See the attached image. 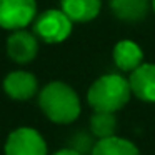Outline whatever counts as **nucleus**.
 Segmentation results:
<instances>
[{
	"label": "nucleus",
	"instance_id": "obj_9",
	"mask_svg": "<svg viewBox=\"0 0 155 155\" xmlns=\"http://www.w3.org/2000/svg\"><path fill=\"white\" fill-rule=\"evenodd\" d=\"M143 52L135 42L132 40H120L114 48V62L120 70L134 72L137 67L142 65Z\"/></svg>",
	"mask_w": 155,
	"mask_h": 155
},
{
	"label": "nucleus",
	"instance_id": "obj_4",
	"mask_svg": "<svg viewBox=\"0 0 155 155\" xmlns=\"http://www.w3.org/2000/svg\"><path fill=\"white\" fill-rule=\"evenodd\" d=\"M37 15V0H0V28L4 30L27 28Z\"/></svg>",
	"mask_w": 155,
	"mask_h": 155
},
{
	"label": "nucleus",
	"instance_id": "obj_11",
	"mask_svg": "<svg viewBox=\"0 0 155 155\" xmlns=\"http://www.w3.org/2000/svg\"><path fill=\"white\" fill-rule=\"evenodd\" d=\"M110 8L120 20L138 22L148 14L150 0H110Z\"/></svg>",
	"mask_w": 155,
	"mask_h": 155
},
{
	"label": "nucleus",
	"instance_id": "obj_7",
	"mask_svg": "<svg viewBox=\"0 0 155 155\" xmlns=\"http://www.w3.org/2000/svg\"><path fill=\"white\" fill-rule=\"evenodd\" d=\"M2 88L12 100L27 102L38 94V80L28 70H12L4 77Z\"/></svg>",
	"mask_w": 155,
	"mask_h": 155
},
{
	"label": "nucleus",
	"instance_id": "obj_16",
	"mask_svg": "<svg viewBox=\"0 0 155 155\" xmlns=\"http://www.w3.org/2000/svg\"><path fill=\"white\" fill-rule=\"evenodd\" d=\"M152 8H153V12H155V0H152Z\"/></svg>",
	"mask_w": 155,
	"mask_h": 155
},
{
	"label": "nucleus",
	"instance_id": "obj_12",
	"mask_svg": "<svg viewBox=\"0 0 155 155\" xmlns=\"http://www.w3.org/2000/svg\"><path fill=\"white\" fill-rule=\"evenodd\" d=\"M90 155H140V152L130 140L114 135L97 140Z\"/></svg>",
	"mask_w": 155,
	"mask_h": 155
},
{
	"label": "nucleus",
	"instance_id": "obj_1",
	"mask_svg": "<svg viewBox=\"0 0 155 155\" xmlns=\"http://www.w3.org/2000/svg\"><path fill=\"white\" fill-rule=\"evenodd\" d=\"M38 107L48 120L58 125L75 122L82 110L77 92L62 80L48 82L38 92Z\"/></svg>",
	"mask_w": 155,
	"mask_h": 155
},
{
	"label": "nucleus",
	"instance_id": "obj_3",
	"mask_svg": "<svg viewBox=\"0 0 155 155\" xmlns=\"http://www.w3.org/2000/svg\"><path fill=\"white\" fill-rule=\"evenodd\" d=\"M72 18L62 8H48L34 20V34L45 44H60L72 34Z\"/></svg>",
	"mask_w": 155,
	"mask_h": 155
},
{
	"label": "nucleus",
	"instance_id": "obj_5",
	"mask_svg": "<svg viewBox=\"0 0 155 155\" xmlns=\"http://www.w3.org/2000/svg\"><path fill=\"white\" fill-rule=\"evenodd\" d=\"M4 155H48V148L38 130L32 127H18L5 138Z\"/></svg>",
	"mask_w": 155,
	"mask_h": 155
},
{
	"label": "nucleus",
	"instance_id": "obj_8",
	"mask_svg": "<svg viewBox=\"0 0 155 155\" xmlns=\"http://www.w3.org/2000/svg\"><path fill=\"white\" fill-rule=\"evenodd\" d=\"M132 95L143 102H155V64H142L130 72Z\"/></svg>",
	"mask_w": 155,
	"mask_h": 155
},
{
	"label": "nucleus",
	"instance_id": "obj_2",
	"mask_svg": "<svg viewBox=\"0 0 155 155\" xmlns=\"http://www.w3.org/2000/svg\"><path fill=\"white\" fill-rule=\"evenodd\" d=\"M132 97V88L127 78L118 74L98 77L87 92L88 105L94 112H117L127 105Z\"/></svg>",
	"mask_w": 155,
	"mask_h": 155
},
{
	"label": "nucleus",
	"instance_id": "obj_15",
	"mask_svg": "<svg viewBox=\"0 0 155 155\" xmlns=\"http://www.w3.org/2000/svg\"><path fill=\"white\" fill-rule=\"evenodd\" d=\"M52 155H84V153L78 152L77 148H74V147H67V148H60V150H57Z\"/></svg>",
	"mask_w": 155,
	"mask_h": 155
},
{
	"label": "nucleus",
	"instance_id": "obj_14",
	"mask_svg": "<svg viewBox=\"0 0 155 155\" xmlns=\"http://www.w3.org/2000/svg\"><path fill=\"white\" fill-rule=\"evenodd\" d=\"M95 143H92L90 137H87L85 134H80L77 135V138L74 140V148H77L78 152H82V153L85 155V152H90L92 153V148H94Z\"/></svg>",
	"mask_w": 155,
	"mask_h": 155
},
{
	"label": "nucleus",
	"instance_id": "obj_10",
	"mask_svg": "<svg viewBox=\"0 0 155 155\" xmlns=\"http://www.w3.org/2000/svg\"><path fill=\"white\" fill-rule=\"evenodd\" d=\"M102 0H60V8L72 22H90L100 14Z\"/></svg>",
	"mask_w": 155,
	"mask_h": 155
},
{
	"label": "nucleus",
	"instance_id": "obj_13",
	"mask_svg": "<svg viewBox=\"0 0 155 155\" xmlns=\"http://www.w3.org/2000/svg\"><path fill=\"white\" fill-rule=\"evenodd\" d=\"M90 132L95 138L114 137L117 132V117L114 112H95L90 118Z\"/></svg>",
	"mask_w": 155,
	"mask_h": 155
},
{
	"label": "nucleus",
	"instance_id": "obj_6",
	"mask_svg": "<svg viewBox=\"0 0 155 155\" xmlns=\"http://www.w3.org/2000/svg\"><path fill=\"white\" fill-rule=\"evenodd\" d=\"M5 52H7V57L15 64H30L38 54V37L34 32H28L27 28L14 30L7 37Z\"/></svg>",
	"mask_w": 155,
	"mask_h": 155
}]
</instances>
